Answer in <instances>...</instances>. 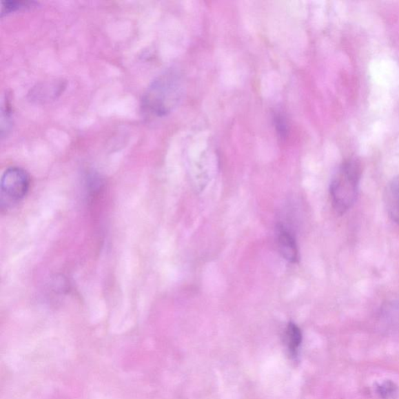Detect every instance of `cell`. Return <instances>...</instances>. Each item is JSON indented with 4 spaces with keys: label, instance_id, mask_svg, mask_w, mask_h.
Masks as SVG:
<instances>
[{
    "label": "cell",
    "instance_id": "obj_8",
    "mask_svg": "<svg viewBox=\"0 0 399 399\" xmlns=\"http://www.w3.org/2000/svg\"><path fill=\"white\" fill-rule=\"evenodd\" d=\"M34 2L30 1H3L1 8V15L19 10L20 9L30 8Z\"/></svg>",
    "mask_w": 399,
    "mask_h": 399
},
{
    "label": "cell",
    "instance_id": "obj_5",
    "mask_svg": "<svg viewBox=\"0 0 399 399\" xmlns=\"http://www.w3.org/2000/svg\"><path fill=\"white\" fill-rule=\"evenodd\" d=\"M384 198L389 216L399 225V178H394L387 186Z\"/></svg>",
    "mask_w": 399,
    "mask_h": 399
},
{
    "label": "cell",
    "instance_id": "obj_2",
    "mask_svg": "<svg viewBox=\"0 0 399 399\" xmlns=\"http://www.w3.org/2000/svg\"><path fill=\"white\" fill-rule=\"evenodd\" d=\"M360 177V165L353 159L345 162L333 176L330 195L333 207L338 214H344L354 205L358 195Z\"/></svg>",
    "mask_w": 399,
    "mask_h": 399
},
{
    "label": "cell",
    "instance_id": "obj_7",
    "mask_svg": "<svg viewBox=\"0 0 399 399\" xmlns=\"http://www.w3.org/2000/svg\"><path fill=\"white\" fill-rule=\"evenodd\" d=\"M382 315L390 323L399 324V302H392L386 305L382 309Z\"/></svg>",
    "mask_w": 399,
    "mask_h": 399
},
{
    "label": "cell",
    "instance_id": "obj_1",
    "mask_svg": "<svg viewBox=\"0 0 399 399\" xmlns=\"http://www.w3.org/2000/svg\"><path fill=\"white\" fill-rule=\"evenodd\" d=\"M184 92L183 76L175 69L167 70L147 88L142 99L143 111L153 117L167 116L181 103Z\"/></svg>",
    "mask_w": 399,
    "mask_h": 399
},
{
    "label": "cell",
    "instance_id": "obj_3",
    "mask_svg": "<svg viewBox=\"0 0 399 399\" xmlns=\"http://www.w3.org/2000/svg\"><path fill=\"white\" fill-rule=\"evenodd\" d=\"M0 187L2 207L14 206L25 198L30 187L29 176L21 168H10L5 171Z\"/></svg>",
    "mask_w": 399,
    "mask_h": 399
},
{
    "label": "cell",
    "instance_id": "obj_6",
    "mask_svg": "<svg viewBox=\"0 0 399 399\" xmlns=\"http://www.w3.org/2000/svg\"><path fill=\"white\" fill-rule=\"evenodd\" d=\"M303 340L300 327L294 323H289L285 331V342L287 345L289 354L296 356Z\"/></svg>",
    "mask_w": 399,
    "mask_h": 399
},
{
    "label": "cell",
    "instance_id": "obj_4",
    "mask_svg": "<svg viewBox=\"0 0 399 399\" xmlns=\"http://www.w3.org/2000/svg\"><path fill=\"white\" fill-rule=\"evenodd\" d=\"M277 240L280 254L290 263H297L299 252L294 236L283 225L277 226Z\"/></svg>",
    "mask_w": 399,
    "mask_h": 399
},
{
    "label": "cell",
    "instance_id": "obj_9",
    "mask_svg": "<svg viewBox=\"0 0 399 399\" xmlns=\"http://www.w3.org/2000/svg\"><path fill=\"white\" fill-rule=\"evenodd\" d=\"M275 126L277 132L282 139L287 138L288 134V126L285 118L283 115L278 114L275 116Z\"/></svg>",
    "mask_w": 399,
    "mask_h": 399
}]
</instances>
